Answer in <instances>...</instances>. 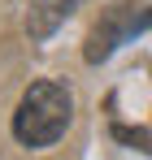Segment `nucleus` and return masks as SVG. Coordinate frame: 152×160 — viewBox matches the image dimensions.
Wrapping results in <instances>:
<instances>
[{"mask_svg":"<svg viewBox=\"0 0 152 160\" xmlns=\"http://www.w3.org/2000/svg\"><path fill=\"white\" fill-rule=\"evenodd\" d=\"M144 22H148V26H152V9H148V13H144Z\"/></svg>","mask_w":152,"mask_h":160,"instance_id":"nucleus-5","label":"nucleus"},{"mask_svg":"<svg viewBox=\"0 0 152 160\" xmlns=\"http://www.w3.org/2000/svg\"><path fill=\"white\" fill-rule=\"evenodd\" d=\"M113 138H122V143H135V147L152 152V134H148V130H130V126H113Z\"/></svg>","mask_w":152,"mask_h":160,"instance_id":"nucleus-4","label":"nucleus"},{"mask_svg":"<svg viewBox=\"0 0 152 160\" xmlns=\"http://www.w3.org/2000/svg\"><path fill=\"white\" fill-rule=\"evenodd\" d=\"M83 0H30V13H26V35L30 39H48L52 30L61 26L70 13H74Z\"/></svg>","mask_w":152,"mask_h":160,"instance_id":"nucleus-3","label":"nucleus"},{"mask_svg":"<svg viewBox=\"0 0 152 160\" xmlns=\"http://www.w3.org/2000/svg\"><path fill=\"white\" fill-rule=\"evenodd\" d=\"M70 117H74V100L61 82H30L13 112V134L22 147H48L65 134Z\"/></svg>","mask_w":152,"mask_h":160,"instance_id":"nucleus-1","label":"nucleus"},{"mask_svg":"<svg viewBox=\"0 0 152 160\" xmlns=\"http://www.w3.org/2000/svg\"><path fill=\"white\" fill-rule=\"evenodd\" d=\"M144 13H148V9H144L139 0H117L113 9H104L100 22H96V26H91V35H87L83 56H87L91 65L109 61V56L117 52V48H122V43H126L139 26H148V22H144Z\"/></svg>","mask_w":152,"mask_h":160,"instance_id":"nucleus-2","label":"nucleus"}]
</instances>
